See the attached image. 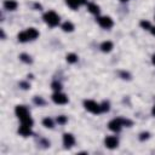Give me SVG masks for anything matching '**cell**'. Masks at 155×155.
<instances>
[{"label":"cell","mask_w":155,"mask_h":155,"mask_svg":"<svg viewBox=\"0 0 155 155\" xmlns=\"http://www.w3.org/2000/svg\"><path fill=\"white\" fill-rule=\"evenodd\" d=\"M38 36H39V32L35 28H29V29H27V30H24V32L18 34V40L21 43H26L28 40H34Z\"/></svg>","instance_id":"cell-1"},{"label":"cell","mask_w":155,"mask_h":155,"mask_svg":"<svg viewBox=\"0 0 155 155\" xmlns=\"http://www.w3.org/2000/svg\"><path fill=\"white\" fill-rule=\"evenodd\" d=\"M44 21H45L50 27H56V26H58V23H59V16H58L56 12H53V11H49V12H46V14L44 15Z\"/></svg>","instance_id":"cell-2"},{"label":"cell","mask_w":155,"mask_h":155,"mask_svg":"<svg viewBox=\"0 0 155 155\" xmlns=\"http://www.w3.org/2000/svg\"><path fill=\"white\" fill-rule=\"evenodd\" d=\"M84 106H85L86 110H89V112L92 113V114H100V113L102 112V110H101V104L96 103V102L92 101V100L85 101V102H84Z\"/></svg>","instance_id":"cell-3"},{"label":"cell","mask_w":155,"mask_h":155,"mask_svg":"<svg viewBox=\"0 0 155 155\" xmlns=\"http://www.w3.org/2000/svg\"><path fill=\"white\" fill-rule=\"evenodd\" d=\"M16 115L18 116V119L22 121L24 119H27L29 116V113H28V109L24 107V106H17L16 107Z\"/></svg>","instance_id":"cell-4"},{"label":"cell","mask_w":155,"mask_h":155,"mask_svg":"<svg viewBox=\"0 0 155 155\" xmlns=\"http://www.w3.org/2000/svg\"><path fill=\"white\" fill-rule=\"evenodd\" d=\"M122 126H124V125H122V122H121V119H114V120H112V121L108 124L109 130L113 131V132H119Z\"/></svg>","instance_id":"cell-5"},{"label":"cell","mask_w":155,"mask_h":155,"mask_svg":"<svg viewBox=\"0 0 155 155\" xmlns=\"http://www.w3.org/2000/svg\"><path fill=\"white\" fill-rule=\"evenodd\" d=\"M52 101L57 104H65L68 102V97L64 95V93H61V92H56L53 96H52Z\"/></svg>","instance_id":"cell-6"},{"label":"cell","mask_w":155,"mask_h":155,"mask_svg":"<svg viewBox=\"0 0 155 155\" xmlns=\"http://www.w3.org/2000/svg\"><path fill=\"white\" fill-rule=\"evenodd\" d=\"M98 24L102 27V28H110L113 27V20L108 16H103V17H100L98 18Z\"/></svg>","instance_id":"cell-7"},{"label":"cell","mask_w":155,"mask_h":155,"mask_svg":"<svg viewBox=\"0 0 155 155\" xmlns=\"http://www.w3.org/2000/svg\"><path fill=\"white\" fill-rule=\"evenodd\" d=\"M104 143H106V147H107V148H109V149H114V148H116V147H118L119 141H118V138H116V137H114V136H109V137H107V138H106Z\"/></svg>","instance_id":"cell-8"},{"label":"cell","mask_w":155,"mask_h":155,"mask_svg":"<svg viewBox=\"0 0 155 155\" xmlns=\"http://www.w3.org/2000/svg\"><path fill=\"white\" fill-rule=\"evenodd\" d=\"M75 143V138L71 133H64L63 134V144L67 147V148H70L73 147Z\"/></svg>","instance_id":"cell-9"},{"label":"cell","mask_w":155,"mask_h":155,"mask_svg":"<svg viewBox=\"0 0 155 155\" xmlns=\"http://www.w3.org/2000/svg\"><path fill=\"white\" fill-rule=\"evenodd\" d=\"M4 8L6 10H10V11H14L17 9V3L15 0H5L4 2Z\"/></svg>","instance_id":"cell-10"},{"label":"cell","mask_w":155,"mask_h":155,"mask_svg":"<svg viewBox=\"0 0 155 155\" xmlns=\"http://www.w3.org/2000/svg\"><path fill=\"white\" fill-rule=\"evenodd\" d=\"M18 133L23 137H28L32 134V130H30V126H26V125H21L20 130H18Z\"/></svg>","instance_id":"cell-11"},{"label":"cell","mask_w":155,"mask_h":155,"mask_svg":"<svg viewBox=\"0 0 155 155\" xmlns=\"http://www.w3.org/2000/svg\"><path fill=\"white\" fill-rule=\"evenodd\" d=\"M112 49H113V43H110V41H104L101 45V50L103 52H109V51H112Z\"/></svg>","instance_id":"cell-12"},{"label":"cell","mask_w":155,"mask_h":155,"mask_svg":"<svg viewBox=\"0 0 155 155\" xmlns=\"http://www.w3.org/2000/svg\"><path fill=\"white\" fill-rule=\"evenodd\" d=\"M65 3H67V5L70 8V9H73V10H75V9H78L80 6V4H79V2L78 0H65Z\"/></svg>","instance_id":"cell-13"},{"label":"cell","mask_w":155,"mask_h":155,"mask_svg":"<svg viewBox=\"0 0 155 155\" xmlns=\"http://www.w3.org/2000/svg\"><path fill=\"white\" fill-rule=\"evenodd\" d=\"M89 11L91 14H93V15H98L100 14V6L91 3V4H89Z\"/></svg>","instance_id":"cell-14"},{"label":"cell","mask_w":155,"mask_h":155,"mask_svg":"<svg viewBox=\"0 0 155 155\" xmlns=\"http://www.w3.org/2000/svg\"><path fill=\"white\" fill-rule=\"evenodd\" d=\"M62 29H63L64 32H73V30H74V26H73L71 22H64V23L62 24Z\"/></svg>","instance_id":"cell-15"},{"label":"cell","mask_w":155,"mask_h":155,"mask_svg":"<svg viewBox=\"0 0 155 155\" xmlns=\"http://www.w3.org/2000/svg\"><path fill=\"white\" fill-rule=\"evenodd\" d=\"M43 125H44L45 127L52 128V127H53V121H52V119H50V118H45V119L43 120Z\"/></svg>","instance_id":"cell-16"},{"label":"cell","mask_w":155,"mask_h":155,"mask_svg":"<svg viewBox=\"0 0 155 155\" xmlns=\"http://www.w3.org/2000/svg\"><path fill=\"white\" fill-rule=\"evenodd\" d=\"M67 61L69 63H75L78 61V56L75 53H69V55H67Z\"/></svg>","instance_id":"cell-17"},{"label":"cell","mask_w":155,"mask_h":155,"mask_svg":"<svg viewBox=\"0 0 155 155\" xmlns=\"http://www.w3.org/2000/svg\"><path fill=\"white\" fill-rule=\"evenodd\" d=\"M20 58H21V61H23L24 63H32V58H30V56H28L27 53H22V55L20 56Z\"/></svg>","instance_id":"cell-18"},{"label":"cell","mask_w":155,"mask_h":155,"mask_svg":"<svg viewBox=\"0 0 155 155\" xmlns=\"http://www.w3.org/2000/svg\"><path fill=\"white\" fill-rule=\"evenodd\" d=\"M51 87H52V89H53L55 91H57V92H59V90L62 89V85H61L59 83H56V81H55V83H52V85H51Z\"/></svg>","instance_id":"cell-19"},{"label":"cell","mask_w":155,"mask_h":155,"mask_svg":"<svg viewBox=\"0 0 155 155\" xmlns=\"http://www.w3.org/2000/svg\"><path fill=\"white\" fill-rule=\"evenodd\" d=\"M57 122H58L59 125H64V124L67 122V116H64V115L58 116V118H57Z\"/></svg>","instance_id":"cell-20"},{"label":"cell","mask_w":155,"mask_h":155,"mask_svg":"<svg viewBox=\"0 0 155 155\" xmlns=\"http://www.w3.org/2000/svg\"><path fill=\"white\" fill-rule=\"evenodd\" d=\"M141 27L144 28V29H150L151 28V26H150V23L148 21H142L141 22Z\"/></svg>","instance_id":"cell-21"},{"label":"cell","mask_w":155,"mask_h":155,"mask_svg":"<svg viewBox=\"0 0 155 155\" xmlns=\"http://www.w3.org/2000/svg\"><path fill=\"white\" fill-rule=\"evenodd\" d=\"M101 110L102 112H108L109 110V103L108 102H103L101 104Z\"/></svg>","instance_id":"cell-22"},{"label":"cell","mask_w":155,"mask_h":155,"mask_svg":"<svg viewBox=\"0 0 155 155\" xmlns=\"http://www.w3.org/2000/svg\"><path fill=\"white\" fill-rule=\"evenodd\" d=\"M148 138H149V132H143V133H141V137H139L141 141H144V139H148Z\"/></svg>","instance_id":"cell-23"},{"label":"cell","mask_w":155,"mask_h":155,"mask_svg":"<svg viewBox=\"0 0 155 155\" xmlns=\"http://www.w3.org/2000/svg\"><path fill=\"white\" fill-rule=\"evenodd\" d=\"M34 102L36 103V104H40V106H43V104H45V102L41 100V98H38V97H35L34 98Z\"/></svg>","instance_id":"cell-24"},{"label":"cell","mask_w":155,"mask_h":155,"mask_svg":"<svg viewBox=\"0 0 155 155\" xmlns=\"http://www.w3.org/2000/svg\"><path fill=\"white\" fill-rule=\"evenodd\" d=\"M121 75L124 76V79H130V75H128V73H125V71H122V73H121Z\"/></svg>","instance_id":"cell-25"},{"label":"cell","mask_w":155,"mask_h":155,"mask_svg":"<svg viewBox=\"0 0 155 155\" xmlns=\"http://www.w3.org/2000/svg\"><path fill=\"white\" fill-rule=\"evenodd\" d=\"M20 85H21V86H22L23 89H29V87H30V86H29V85H28L27 83H21Z\"/></svg>","instance_id":"cell-26"},{"label":"cell","mask_w":155,"mask_h":155,"mask_svg":"<svg viewBox=\"0 0 155 155\" xmlns=\"http://www.w3.org/2000/svg\"><path fill=\"white\" fill-rule=\"evenodd\" d=\"M78 2H79V4H80V5H84V4H86V0H78Z\"/></svg>","instance_id":"cell-27"},{"label":"cell","mask_w":155,"mask_h":155,"mask_svg":"<svg viewBox=\"0 0 155 155\" xmlns=\"http://www.w3.org/2000/svg\"><path fill=\"white\" fill-rule=\"evenodd\" d=\"M150 32H151L153 35H155V27H151V28H150Z\"/></svg>","instance_id":"cell-28"},{"label":"cell","mask_w":155,"mask_h":155,"mask_svg":"<svg viewBox=\"0 0 155 155\" xmlns=\"http://www.w3.org/2000/svg\"><path fill=\"white\" fill-rule=\"evenodd\" d=\"M151 62H153V64H155V55H153V57H151Z\"/></svg>","instance_id":"cell-29"},{"label":"cell","mask_w":155,"mask_h":155,"mask_svg":"<svg viewBox=\"0 0 155 155\" xmlns=\"http://www.w3.org/2000/svg\"><path fill=\"white\" fill-rule=\"evenodd\" d=\"M35 8H36V9H41V5H39V4H35Z\"/></svg>","instance_id":"cell-30"},{"label":"cell","mask_w":155,"mask_h":155,"mask_svg":"<svg viewBox=\"0 0 155 155\" xmlns=\"http://www.w3.org/2000/svg\"><path fill=\"white\" fill-rule=\"evenodd\" d=\"M153 114L155 115V106H154V108H153Z\"/></svg>","instance_id":"cell-31"},{"label":"cell","mask_w":155,"mask_h":155,"mask_svg":"<svg viewBox=\"0 0 155 155\" xmlns=\"http://www.w3.org/2000/svg\"><path fill=\"white\" fill-rule=\"evenodd\" d=\"M121 2H127V0H121Z\"/></svg>","instance_id":"cell-32"}]
</instances>
